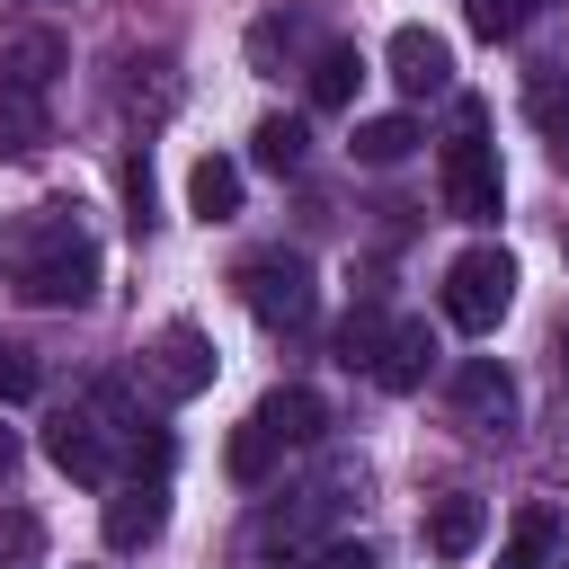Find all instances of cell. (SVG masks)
Masks as SVG:
<instances>
[{
  "instance_id": "obj_1",
  "label": "cell",
  "mask_w": 569,
  "mask_h": 569,
  "mask_svg": "<svg viewBox=\"0 0 569 569\" xmlns=\"http://www.w3.org/2000/svg\"><path fill=\"white\" fill-rule=\"evenodd\" d=\"M9 284H18V302H36V311H80V302L98 293V249L80 240V222H71L62 204H36V213L9 231Z\"/></svg>"
},
{
  "instance_id": "obj_2",
  "label": "cell",
  "mask_w": 569,
  "mask_h": 569,
  "mask_svg": "<svg viewBox=\"0 0 569 569\" xmlns=\"http://www.w3.org/2000/svg\"><path fill=\"white\" fill-rule=\"evenodd\" d=\"M445 213H453V222H498V151H489V107H480V98L453 107V142H445Z\"/></svg>"
},
{
  "instance_id": "obj_3",
  "label": "cell",
  "mask_w": 569,
  "mask_h": 569,
  "mask_svg": "<svg viewBox=\"0 0 569 569\" xmlns=\"http://www.w3.org/2000/svg\"><path fill=\"white\" fill-rule=\"evenodd\" d=\"M507 311H516V258H507V249H489V240H480V249H462V258L445 267V320H453V329H471V338H489Z\"/></svg>"
},
{
  "instance_id": "obj_4",
  "label": "cell",
  "mask_w": 569,
  "mask_h": 569,
  "mask_svg": "<svg viewBox=\"0 0 569 569\" xmlns=\"http://www.w3.org/2000/svg\"><path fill=\"white\" fill-rule=\"evenodd\" d=\"M240 302H249L267 329H302L311 302H320L311 258H302V249H267V258H249V267H240Z\"/></svg>"
},
{
  "instance_id": "obj_5",
  "label": "cell",
  "mask_w": 569,
  "mask_h": 569,
  "mask_svg": "<svg viewBox=\"0 0 569 569\" xmlns=\"http://www.w3.org/2000/svg\"><path fill=\"white\" fill-rule=\"evenodd\" d=\"M142 373H151V391H160V400H196V391L213 382V338H204L196 320H169V329L151 338Z\"/></svg>"
},
{
  "instance_id": "obj_6",
  "label": "cell",
  "mask_w": 569,
  "mask_h": 569,
  "mask_svg": "<svg viewBox=\"0 0 569 569\" xmlns=\"http://www.w3.org/2000/svg\"><path fill=\"white\" fill-rule=\"evenodd\" d=\"M382 62H391L400 98H436V89H453V44H445L436 27H391Z\"/></svg>"
},
{
  "instance_id": "obj_7",
  "label": "cell",
  "mask_w": 569,
  "mask_h": 569,
  "mask_svg": "<svg viewBox=\"0 0 569 569\" xmlns=\"http://www.w3.org/2000/svg\"><path fill=\"white\" fill-rule=\"evenodd\" d=\"M44 462L71 471V480H107V427H98L89 400H71V409L44 418Z\"/></svg>"
},
{
  "instance_id": "obj_8",
  "label": "cell",
  "mask_w": 569,
  "mask_h": 569,
  "mask_svg": "<svg viewBox=\"0 0 569 569\" xmlns=\"http://www.w3.org/2000/svg\"><path fill=\"white\" fill-rule=\"evenodd\" d=\"M453 409L471 427H516V373L498 356H462L453 365Z\"/></svg>"
},
{
  "instance_id": "obj_9",
  "label": "cell",
  "mask_w": 569,
  "mask_h": 569,
  "mask_svg": "<svg viewBox=\"0 0 569 569\" xmlns=\"http://www.w3.org/2000/svg\"><path fill=\"white\" fill-rule=\"evenodd\" d=\"M160 525H169V480H160V471L124 480V489L107 498V542H116V551H142Z\"/></svg>"
},
{
  "instance_id": "obj_10",
  "label": "cell",
  "mask_w": 569,
  "mask_h": 569,
  "mask_svg": "<svg viewBox=\"0 0 569 569\" xmlns=\"http://www.w3.org/2000/svg\"><path fill=\"white\" fill-rule=\"evenodd\" d=\"M62 62H71V44H62L53 27H18V36L0 44V80H9V89H27V98H44V80H53Z\"/></svg>"
},
{
  "instance_id": "obj_11",
  "label": "cell",
  "mask_w": 569,
  "mask_h": 569,
  "mask_svg": "<svg viewBox=\"0 0 569 569\" xmlns=\"http://www.w3.org/2000/svg\"><path fill=\"white\" fill-rule=\"evenodd\" d=\"M427 365H436L427 320H391V329H382V356H373V382H382V391H418Z\"/></svg>"
},
{
  "instance_id": "obj_12",
  "label": "cell",
  "mask_w": 569,
  "mask_h": 569,
  "mask_svg": "<svg viewBox=\"0 0 569 569\" xmlns=\"http://www.w3.org/2000/svg\"><path fill=\"white\" fill-rule=\"evenodd\" d=\"M480 533H489V507H480L471 489H453V498L427 507V551H436V560H471Z\"/></svg>"
},
{
  "instance_id": "obj_13",
  "label": "cell",
  "mask_w": 569,
  "mask_h": 569,
  "mask_svg": "<svg viewBox=\"0 0 569 569\" xmlns=\"http://www.w3.org/2000/svg\"><path fill=\"white\" fill-rule=\"evenodd\" d=\"M187 213H196V222H231V213H240V160L204 151V160L187 169Z\"/></svg>"
},
{
  "instance_id": "obj_14",
  "label": "cell",
  "mask_w": 569,
  "mask_h": 569,
  "mask_svg": "<svg viewBox=\"0 0 569 569\" xmlns=\"http://www.w3.org/2000/svg\"><path fill=\"white\" fill-rule=\"evenodd\" d=\"M258 418H267V436L293 453V445H320V391H302V382H284V391H267L258 400Z\"/></svg>"
},
{
  "instance_id": "obj_15",
  "label": "cell",
  "mask_w": 569,
  "mask_h": 569,
  "mask_svg": "<svg viewBox=\"0 0 569 569\" xmlns=\"http://www.w3.org/2000/svg\"><path fill=\"white\" fill-rule=\"evenodd\" d=\"M498 569H560V516H551V507H525V516L507 525Z\"/></svg>"
},
{
  "instance_id": "obj_16",
  "label": "cell",
  "mask_w": 569,
  "mask_h": 569,
  "mask_svg": "<svg viewBox=\"0 0 569 569\" xmlns=\"http://www.w3.org/2000/svg\"><path fill=\"white\" fill-rule=\"evenodd\" d=\"M222 462H231V480H240V489H258V480H267V471L284 462V445H276V436H267V418L249 409V418L231 427V445H222Z\"/></svg>"
},
{
  "instance_id": "obj_17",
  "label": "cell",
  "mask_w": 569,
  "mask_h": 569,
  "mask_svg": "<svg viewBox=\"0 0 569 569\" xmlns=\"http://www.w3.org/2000/svg\"><path fill=\"white\" fill-rule=\"evenodd\" d=\"M356 80H365L356 44H320L311 53V107H356Z\"/></svg>"
},
{
  "instance_id": "obj_18",
  "label": "cell",
  "mask_w": 569,
  "mask_h": 569,
  "mask_svg": "<svg viewBox=\"0 0 569 569\" xmlns=\"http://www.w3.org/2000/svg\"><path fill=\"white\" fill-rule=\"evenodd\" d=\"M409 151H418V124H409V116H365V124H356V160H365V169H391V160H409Z\"/></svg>"
},
{
  "instance_id": "obj_19",
  "label": "cell",
  "mask_w": 569,
  "mask_h": 569,
  "mask_svg": "<svg viewBox=\"0 0 569 569\" xmlns=\"http://www.w3.org/2000/svg\"><path fill=\"white\" fill-rule=\"evenodd\" d=\"M36 142H44V107H36L27 89H9V80H0V160H27Z\"/></svg>"
},
{
  "instance_id": "obj_20",
  "label": "cell",
  "mask_w": 569,
  "mask_h": 569,
  "mask_svg": "<svg viewBox=\"0 0 569 569\" xmlns=\"http://www.w3.org/2000/svg\"><path fill=\"white\" fill-rule=\"evenodd\" d=\"M249 151H258V169H302L311 133H302V116H267V124L249 133Z\"/></svg>"
},
{
  "instance_id": "obj_21",
  "label": "cell",
  "mask_w": 569,
  "mask_h": 569,
  "mask_svg": "<svg viewBox=\"0 0 569 569\" xmlns=\"http://www.w3.org/2000/svg\"><path fill=\"white\" fill-rule=\"evenodd\" d=\"M525 107H533V124H542L551 142L569 133V98H560V71H533V80H525Z\"/></svg>"
},
{
  "instance_id": "obj_22",
  "label": "cell",
  "mask_w": 569,
  "mask_h": 569,
  "mask_svg": "<svg viewBox=\"0 0 569 569\" xmlns=\"http://www.w3.org/2000/svg\"><path fill=\"white\" fill-rule=\"evenodd\" d=\"M382 329H391L382 311H356V320L338 329V365H365V373H373V356H382Z\"/></svg>"
},
{
  "instance_id": "obj_23",
  "label": "cell",
  "mask_w": 569,
  "mask_h": 569,
  "mask_svg": "<svg viewBox=\"0 0 569 569\" xmlns=\"http://www.w3.org/2000/svg\"><path fill=\"white\" fill-rule=\"evenodd\" d=\"M36 391H44V365H36L27 347H0V409H9V400H36Z\"/></svg>"
},
{
  "instance_id": "obj_24",
  "label": "cell",
  "mask_w": 569,
  "mask_h": 569,
  "mask_svg": "<svg viewBox=\"0 0 569 569\" xmlns=\"http://www.w3.org/2000/svg\"><path fill=\"white\" fill-rule=\"evenodd\" d=\"M516 27H525V0H471V36L498 44V36H516Z\"/></svg>"
},
{
  "instance_id": "obj_25",
  "label": "cell",
  "mask_w": 569,
  "mask_h": 569,
  "mask_svg": "<svg viewBox=\"0 0 569 569\" xmlns=\"http://www.w3.org/2000/svg\"><path fill=\"white\" fill-rule=\"evenodd\" d=\"M320 569H373V551H365V542H329V551H320Z\"/></svg>"
},
{
  "instance_id": "obj_26",
  "label": "cell",
  "mask_w": 569,
  "mask_h": 569,
  "mask_svg": "<svg viewBox=\"0 0 569 569\" xmlns=\"http://www.w3.org/2000/svg\"><path fill=\"white\" fill-rule=\"evenodd\" d=\"M9 471H18V436L0 427V480H9Z\"/></svg>"
},
{
  "instance_id": "obj_27",
  "label": "cell",
  "mask_w": 569,
  "mask_h": 569,
  "mask_svg": "<svg viewBox=\"0 0 569 569\" xmlns=\"http://www.w3.org/2000/svg\"><path fill=\"white\" fill-rule=\"evenodd\" d=\"M560 365H569V320H560Z\"/></svg>"
},
{
  "instance_id": "obj_28",
  "label": "cell",
  "mask_w": 569,
  "mask_h": 569,
  "mask_svg": "<svg viewBox=\"0 0 569 569\" xmlns=\"http://www.w3.org/2000/svg\"><path fill=\"white\" fill-rule=\"evenodd\" d=\"M560 169H569V133H560Z\"/></svg>"
},
{
  "instance_id": "obj_29",
  "label": "cell",
  "mask_w": 569,
  "mask_h": 569,
  "mask_svg": "<svg viewBox=\"0 0 569 569\" xmlns=\"http://www.w3.org/2000/svg\"><path fill=\"white\" fill-rule=\"evenodd\" d=\"M560 569H569V560H560Z\"/></svg>"
}]
</instances>
